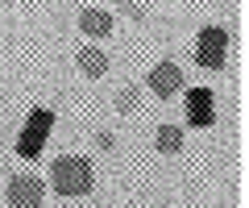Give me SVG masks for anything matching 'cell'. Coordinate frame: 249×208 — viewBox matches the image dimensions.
I'll list each match as a JSON object with an SVG mask.
<instances>
[{"instance_id":"1","label":"cell","mask_w":249,"mask_h":208,"mask_svg":"<svg viewBox=\"0 0 249 208\" xmlns=\"http://www.w3.org/2000/svg\"><path fill=\"white\" fill-rule=\"evenodd\" d=\"M50 179L58 188V196H88L96 175H91V163L83 154H62L50 163Z\"/></svg>"},{"instance_id":"2","label":"cell","mask_w":249,"mask_h":208,"mask_svg":"<svg viewBox=\"0 0 249 208\" xmlns=\"http://www.w3.org/2000/svg\"><path fill=\"white\" fill-rule=\"evenodd\" d=\"M196 63L204 67V71H224V63H229V34H224V25L199 29V38H196Z\"/></svg>"},{"instance_id":"3","label":"cell","mask_w":249,"mask_h":208,"mask_svg":"<svg viewBox=\"0 0 249 208\" xmlns=\"http://www.w3.org/2000/svg\"><path fill=\"white\" fill-rule=\"evenodd\" d=\"M50 125H54L50 109H34L25 117V129H21V137H17V154L21 158H37V154H42L46 137H50Z\"/></svg>"},{"instance_id":"4","label":"cell","mask_w":249,"mask_h":208,"mask_svg":"<svg viewBox=\"0 0 249 208\" xmlns=\"http://www.w3.org/2000/svg\"><path fill=\"white\" fill-rule=\"evenodd\" d=\"M46 183L37 175H13L9 179V204L13 208H42Z\"/></svg>"},{"instance_id":"5","label":"cell","mask_w":249,"mask_h":208,"mask_svg":"<svg viewBox=\"0 0 249 208\" xmlns=\"http://www.w3.org/2000/svg\"><path fill=\"white\" fill-rule=\"evenodd\" d=\"M145 83H150V92H154L158 100H170V96L178 92V83H183V71H178L175 63H158V67L150 71V79H145Z\"/></svg>"},{"instance_id":"6","label":"cell","mask_w":249,"mask_h":208,"mask_svg":"<svg viewBox=\"0 0 249 208\" xmlns=\"http://www.w3.org/2000/svg\"><path fill=\"white\" fill-rule=\"evenodd\" d=\"M187 117H191V125H212L216 121V113H212V92L208 88H196L191 96H187Z\"/></svg>"},{"instance_id":"7","label":"cell","mask_w":249,"mask_h":208,"mask_svg":"<svg viewBox=\"0 0 249 208\" xmlns=\"http://www.w3.org/2000/svg\"><path fill=\"white\" fill-rule=\"evenodd\" d=\"M79 29L88 38H108L112 34V13L108 9H79Z\"/></svg>"},{"instance_id":"8","label":"cell","mask_w":249,"mask_h":208,"mask_svg":"<svg viewBox=\"0 0 249 208\" xmlns=\"http://www.w3.org/2000/svg\"><path fill=\"white\" fill-rule=\"evenodd\" d=\"M79 71H83V75H91V79H100V75L108 71V55H104V50H96V46L79 50Z\"/></svg>"},{"instance_id":"9","label":"cell","mask_w":249,"mask_h":208,"mask_svg":"<svg viewBox=\"0 0 249 208\" xmlns=\"http://www.w3.org/2000/svg\"><path fill=\"white\" fill-rule=\"evenodd\" d=\"M154 146H158V154H178V150H183V129H178V125H158Z\"/></svg>"},{"instance_id":"10","label":"cell","mask_w":249,"mask_h":208,"mask_svg":"<svg viewBox=\"0 0 249 208\" xmlns=\"http://www.w3.org/2000/svg\"><path fill=\"white\" fill-rule=\"evenodd\" d=\"M133 104H137V92H133V88L116 96V109H121V113H124V109H133Z\"/></svg>"},{"instance_id":"11","label":"cell","mask_w":249,"mask_h":208,"mask_svg":"<svg viewBox=\"0 0 249 208\" xmlns=\"http://www.w3.org/2000/svg\"><path fill=\"white\" fill-rule=\"evenodd\" d=\"M124 13H129L133 21H142V17H145V9H142V4H124Z\"/></svg>"}]
</instances>
